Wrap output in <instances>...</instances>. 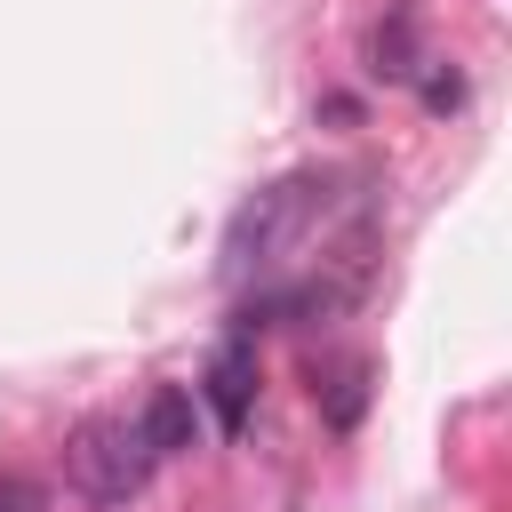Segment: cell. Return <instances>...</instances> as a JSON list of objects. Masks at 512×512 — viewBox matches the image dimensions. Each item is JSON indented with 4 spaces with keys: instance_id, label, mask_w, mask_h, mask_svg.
<instances>
[{
    "instance_id": "1",
    "label": "cell",
    "mask_w": 512,
    "mask_h": 512,
    "mask_svg": "<svg viewBox=\"0 0 512 512\" xmlns=\"http://www.w3.org/2000/svg\"><path fill=\"white\" fill-rule=\"evenodd\" d=\"M152 440H144V424L136 416H80L72 424V440H64V472H72V488L88 496V504H128V496H144V480H152Z\"/></svg>"
},
{
    "instance_id": "2",
    "label": "cell",
    "mask_w": 512,
    "mask_h": 512,
    "mask_svg": "<svg viewBox=\"0 0 512 512\" xmlns=\"http://www.w3.org/2000/svg\"><path fill=\"white\" fill-rule=\"evenodd\" d=\"M200 392H208V408H216V432L240 440V432H248V408H256V344H248V336H224L216 360H208V376H200Z\"/></svg>"
},
{
    "instance_id": "3",
    "label": "cell",
    "mask_w": 512,
    "mask_h": 512,
    "mask_svg": "<svg viewBox=\"0 0 512 512\" xmlns=\"http://www.w3.org/2000/svg\"><path fill=\"white\" fill-rule=\"evenodd\" d=\"M144 440H152V456H184L192 440H200V408H192V392L184 384H152V400H144Z\"/></svg>"
},
{
    "instance_id": "4",
    "label": "cell",
    "mask_w": 512,
    "mask_h": 512,
    "mask_svg": "<svg viewBox=\"0 0 512 512\" xmlns=\"http://www.w3.org/2000/svg\"><path fill=\"white\" fill-rule=\"evenodd\" d=\"M368 56H376V72L384 80H416L432 56H416V32H408V16H384L376 32H368Z\"/></svg>"
},
{
    "instance_id": "5",
    "label": "cell",
    "mask_w": 512,
    "mask_h": 512,
    "mask_svg": "<svg viewBox=\"0 0 512 512\" xmlns=\"http://www.w3.org/2000/svg\"><path fill=\"white\" fill-rule=\"evenodd\" d=\"M0 512H48V488L24 472H0Z\"/></svg>"
},
{
    "instance_id": "6",
    "label": "cell",
    "mask_w": 512,
    "mask_h": 512,
    "mask_svg": "<svg viewBox=\"0 0 512 512\" xmlns=\"http://www.w3.org/2000/svg\"><path fill=\"white\" fill-rule=\"evenodd\" d=\"M456 96H464V80H456V72H424V104H432V112H448Z\"/></svg>"
}]
</instances>
